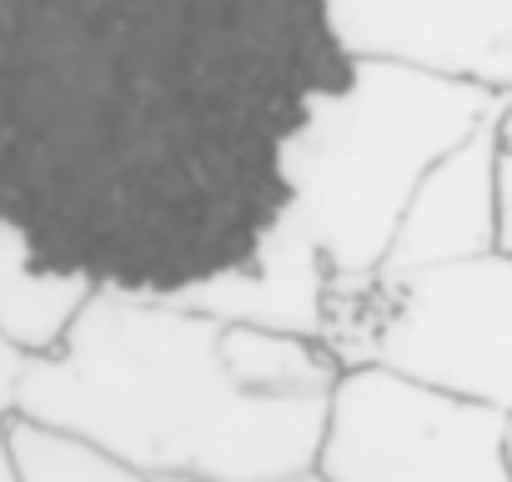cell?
Listing matches in <instances>:
<instances>
[{
    "instance_id": "obj_1",
    "label": "cell",
    "mask_w": 512,
    "mask_h": 482,
    "mask_svg": "<svg viewBox=\"0 0 512 482\" xmlns=\"http://www.w3.org/2000/svg\"><path fill=\"white\" fill-rule=\"evenodd\" d=\"M347 71L322 0H0V221L46 272L181 302L277 231Z\"/></svg>"
},
{
    "instance_id": "obj_2",
    "label": "cell",
    "mask_w": 512,
    "mask_h": 482,
    "mask_svg": "<svg viewBox=\"0 0 512 482\" xmlns=\"http://www.w3.org/2000/svg\"><path fill=\"white\" fill-rule=\"evenodd\" d=\"M337 377L322 342L96 292L71 337L21 367L16 412L81 432L141 477L282 482L317 467Z\"/></svg>"
},
{
    "instance_id": "obj_3",
    "label": "cell",
    "mask_w": 512,
    "mask_h": 482,
    "mask_svg": "<svg viewBox=\"0 0 512 482\" xmlns=\"http://www.w3.org/2000/svg\"><path fill=\"white\" fill-rule=\"evenodd\" d=\"M507 96L392 61H352L287 151L277 236L317 257L332 287L387 267L392 236L422 176L462 146Z\"/></svg>"
},
{
    "instance_id": "obj_4",
    "label": "cell",
    "mask_w": 512,
    "mask_h": 482,
    "mask_svg": "<svg viewBox=\"0 0 512 482\" xmlns=\"http://www.w3.org/2000/svg\"><path fill=\"white\" fill-rule=\"evenodd\" d=\"M322 347L512 422V252L332 287Z\"/></svg>"
},
{
    "instance_id": "obj_5",
    "label": "cell",
    "mask_w": 512,
    "mask_h": 482,
    "mask_svg": "<svg viewBox=\"0 0 512 482\" xmlns=\"http://www.w3.org/2000/svg\"><path fill=\"white\" fill-rule=\"evenodd\" d=\"M317 472L327 482H512L507 417L382 367H347Z\"/></svg>"
},
{
    "instance_id": "obj_6",
    "label": "cell",
    "mask_w": 512,
    "mask_h": 482,
    "mask_svg": "<svg viewBox=\"0 0 512 482\" xmlns=\"http://www.w3.org/2000/svg\"><path fill=\"white\" fill-rule=\"evenodd\" d=\"M352 61H392L512 96V0H322Z\"/></svg>"
},
{
    "instance_id": "obj_7",
    "label": "cell",
    "mask_w": 512,
    "mask_h": 482,
    "mask_svg": "<svg viewBox=\"0 0 512 482\" xmlns=\"http://www.w3.org/2000/svg\"><path fill=\"white\" fill-rule=\"evenodd\" d=\"M492 151H497V116L482 121L462 146H452L422 176V186L412 191L407 216L392 236V252H387L382 272H422V267H447V262L497 252Z\"/></svg>"
},
{
    "instance_id": "obj_8",
    "label": "cell",
    "mask_w": 512,
    "mask_h": 482,
    "mask_svg": "<svg viewBox=\"0 0 512 482\" xmlns=\"http://www.w3.org/2000/svg\"><path fill=\"white\" fill-rule=\"evenodd\" d=\"M181 307L236 322V327H262V332L322 342L327 307H332V277L317 257H307L302 247H292V241H282L272 231L241 272L181 297Z\"/></svg>"
},
{
    "instance_id": "obj_9",
    "label": "cell",
    "mask_w": 512,
    "mask_h": 482,
    "mask_svg": "<svg viewBox=\"0 0 512 482\" xmlns=\"http://www.w3.org/2000/svg\"><path fill=\"white\" fill-rule=\"evenodd\" d=\"M91 297V282L46 272L21 241V231L0 221V347H11L21 362L51 357L71 337Z\"/></svg>"
},
{
    "instance_id": "obj_10",
    "label": "cell",
    "mask_w": 512,
    "mask_h": 482,
    "mask_svg": "<svg viewBox=\"0 0 512 482\" xmlns=\"http://www.w3.org/2000/svg\"><path fill=\"white\" fill-rule=\"evenodd\" d=\"M6 452H11L16 482H146L136 467L86 442L81 432H66L21 412H11L6 422Z\"/></svg>"
},
{
    "instance_id": "obj_11",
    "label": "cell",
    "mask_w": 512,
    "mask_h": 482,
    "mask_svg": "<svg viewBox=\"0 0 512 482\" xmlns=\"http://www.w3.org/2000/svg\"><path fill=\"white\" fill-rule=\"evenodd\" d=\"M492 201H497V252H512V96L497 111V151H492Z\"/></svg>"
},
{
    "instance_id": "obj_12",
    "label": "cell",
    "mask_w": 512,
    "mask_h": 482,
    "mask_svg": "<svg viewBox=\"0 0 512 482\" xmlns=\"http://www.w3.org/2000/svg\"><path fill=\"white\" fill-rule=\"evenodd\" d=\"M21 357L11 352V347H0V482H16V472H11V452H6V422H11V412H16V377H21Z\"/></svg>"
},
{
    "instance_id": "obj_13",
    "label": "cell",
    "mask_w": 512,
    "mask_h": 482,
    "mask_svg": "<svg viewBox=\"0 0 512 482\" xmlns=\"http://www.w3.org/2000/svg\"><path fill=\"white\" fill-rule=\"evenodd\" d=\"M146 482H206V477H191V472H161V477H146Z\"/></svg>"
},
{
    "instance_id": "obj_14",
    "label": "cell",
    "mask_w": 512,
    "mask_h": 482,
    "mask_svg": "<svg viewBox=\"0 0 512 482\" xmlns=\"http://www.w3.org/2000/svg\"><path fill=\"white\" fill-rule=\"evenodd\" d=\"M282 482H327V477H322V472L312 467V472H297V477H282Z\"/></svg>"
},
{
    "instance_id": "obj_15",
    "label": "cell",
    "mask_w": 512,
    "mask_h": 482,
    "mask_svg": "<svg viewBox=\"0 0 512 482\" xmlns=\"http://www.w3.org/2000/svg\"><path fill=\"white\" fill-rule=\"evenodd\" d=\"M507 462H512V422H507Z\"/></svg>"
}]
</instances>
